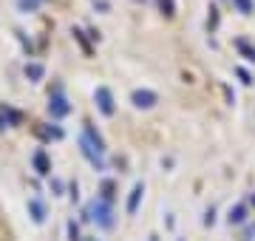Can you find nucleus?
Returning <instances> with one entry per match:
<instances>
[{
    "instance_id": "0eeeda50",
    "label": "nucleus",
    "mask_w": 255,
    "mask_h": 241,
    "mask_svg": "<svg viewBox=\"0 0 255 241\" xmlns=\"http://www.w3.org/2000/svg\"><path fill=\"white\" fill-rule=\"evenodd\" d=\"M136 105H153V94H133Z\"/></svg>"
},
{
    "instance_id": "7ed1b4c3",
    "label": "nucleus",
    "mask_w": 255,
    "mask_h": 241,
    "mask_svg": "<svg viewBox=\"0 0 255 241\" xmlns=\"http://www.w3.org/2000/svg\"><path fill=\"white\" fill-rule=\"evenodd\" d=\"M97 102H100L102 114H114V102H111L108 88H97Z\"/></svg>"
},
{
    "instance_id": "20e7f679",
    "label": "nucleus",
    "mask_w": 255,
    "mask_h": 241,
    "mask_svg": "<svg viewBox=\"0 0 255 241\" xmlns=\"http://www.w3.org/2000/svg\"><path fill=\"white\" fill-rule=\"evenodd\" d=\"M28 213H31V219H34L37 224H43V222H46V207H43V204L37 202V199H31V202H28Z\"/></svg>"
},
{
    "instance_id": "1a4fd4ad",
    "label": "nucleus",
    "mask_w": 255,
    "mask_h": 241,
    "mask_svg": "<svg viewBox=\"0 0 255 241\" xmlns=\"http://www.w3.org/2000/svg\"><path fill=\"white\" fill-rule=\"evenodd\" d=\"M139 193H142V187H136V190H133V196H130V204H128V210H130V213H133V210H136V202H139Z\"/></svg>"
},
{
    "instance_id": "f03ea898",
    "label": "nucleus",
    "mask_w": 255,
    "mask_h": 241,
    "mask_svg": "<svg viewBox=\"0 0 255 241\" xmlns=\"http://www.w3.org/2000/svg\"><path fill=\"white\" fill-rule=\"evenodd\" d=\"M91 213H94V219H97L102 227H111V210H108V204H105V202H94L91 204Z\"/></svg>"
},
{
    "instance_id": "6e6552de",
    "label": "nucleus",
    "mask_w": 255,
    "mask_h": 241,
    "mask_svg": "<svg viewBox=\"0 0 255 241\" xmlns=\"http://www.w3.org/2000/svg\"><path fill=\"white\" fill-rule=\"evenodd\" d=\"M37 3H40V0H20V9L23 11H34Z\"/></svg>"
},
{
    "instance_id": "39448f33",
    "label": "nucleus",
    "mask_w": 255,
    "mask_h": 241,
    "mask_svg": "<svg viewBox=\"0 0 255 241\" xmlns=\"http://www.w3.org/2000/svg\"><path fill=\"white\" fill-rule=\"evenodd\" d=\"M43 74H46V68H43L40 63H28L26 65V77L31 80V83H40V80H43Z\"/></svg>"
},
{
    "instance_id": "423d86ee",
    "label": "nucleus",
    "mask_w": 255,
    "mask_h": 241,
    "mask_svg": "<svg viewBox=\"0 0 255 241\" xmlns=\"http://www.w3.org/2000/svg\"><path fill=\"white\" fill-rule=\"evenodd\" d=\"M34 167H37V173H43V176L51 170V165H48V159H46L43 150H37V153H34Z\"/></svg>"
},
{
    "instance_id": "f257e3e1",
    "label": "nucleus",
    "mask_w": 255,
    "mask_h": 241,
    "mask_svg": "<svg viewBox=\"0 0 255 241\" xmlns=\"http://www.w3.org/2000/svg\"><path fill=\"white\" fill-rule=\"evenodd\" d=\"M48 111H51V117H65V114L71 111V105L65 102L63 94H54V97H51V102H48Z\"/></svg>"
}]
</instances>
